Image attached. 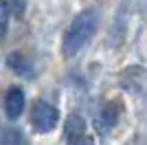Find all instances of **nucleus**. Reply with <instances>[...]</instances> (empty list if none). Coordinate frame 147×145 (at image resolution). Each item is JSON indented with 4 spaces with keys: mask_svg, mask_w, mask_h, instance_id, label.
Returning <instances> with one entry per match:
<instances>
[{
    "mask_svg": "<svg viewBox=\"0 0 147 145\" xmlns=\"http://www.w3.org/2000/svg\"><path fill=\"white\" fill-rule=\"evenodd\" d=\"M64 136H66V141L70 145H77L86 136V121L79 115H70L66 119V125H64Z\"/></svg>",
    "mask_w": 147,
    "mask_h": 145,
    "instance_id": "20e7f679",
    "label": "nucleus"
},
{
    "mask_svg": "<svg viewBox=\"0 0 147 145\" xmlns=\"http://www.w3.org/2000/svg\"><path fill=\"white\" fill-rule=\"evenodd\" d=\"M99 24L97 9H84L73 18V22L68 24L66 33L61 37V53L66 57H75L81 48L90 42V37L94 35Z\"/></svg>",
    "mask_w": 147,
    "mask_h": 145,
    "instance_id": "f257e3e1",
    "label": "nucleus"
},
{
    "mask_svg": "<svg viewBox=\"0 0 147 145\" xmlns=\"http://www.w3.org/2000/svg\"><path fill=\"white\" fill-rule=\"evenodd\" d=\"M7 64H9V68H11L18 77H31V75H33V66H31V62L26 60L22 53H11L7 57Z\"/></svg>",
    "mask_w": 147,
    "mask_h": 145,
    "instance_id": "39448f33",
    "label": "nucleus"
},
{
    "mask_svg": "<svg viewBox=\"0 0 147 145\" xmlns=\"http://www.w3.org/2000/svg\"><path fill=\"white\" fill-rule=\"evenodd\" d=\"M57 121H59V110L49 101H37L33 106V112H31V123L35 127V132L46 134L53 132L57 127Z\"/></svg>",
    "mask_w": 147,
    "mask_h": 145,
    "instance_id": "f03ea898",
    "label": "nucleus"
},
{
    "mask_svg": "<svg viewBox=\"0 0 147 145\" xmlns=\"http://www.w3.org/2000/svg\"><path fill=\"white\" fill-rule=\"evenodd\" d=\"M101 123H103V130H110L117 123V108L114 106H105L103 115H101Z\"/></svg>",
    "mask_w": 147,
    "mask_h": 145,
    "instance_id": "6e6552de",
    "label": "nucleus"
},
{
    "mask_svg": "<svg viewBox=\"0 0 147 145\" xmlns=\"http://www.w3.org/2000/svg\"><path fill=\"white\" fill-rule=\"evenodd\" d=\"M77 145H94V141H92L90 136H84V139H81V141H79Z\"/></svg>",
    "mask_w": 147,
    "mask_h": 145,
    "instance_id": "1a4fd4ad",
    "label": "nucleus"
},
{
    "mask_svg": "<svg viewBox=\"0 0 147 145\" xmlns=\"http://www.w3.org/2000/svg\"><path fill=\"white\" fill-rule=\"evenodd\" d=\"M2 145H29V141L20 130L11 127V130H5V134H2Z\"/></svg>",
    "mask_w": 147,
    "mask_h": 145,
    "instance_id": "423d86ee",
    "label": "nucleus"
},
{
    "mask_svg": "<svg viewBox=\"0 0 147 145\" xmlns=\"http://www.w3.org/2000/svg\"><path fill=\"white\" fill-rule=\"evenodd\" d=\"M22 112H24V90L18 86H11L5 95V115L7 119L16 121Z\"/></svg>",
    "mask_w": 147,
    "mask_h": 145,
    "instance_id": "7ed1b4c3",
    "label": "nucleus"
},
{
    "mask_svg": "<svg viewBox=\"0 0 147 145\" xmlns=\"http://www.w3.org/2000/svg\"><path fill=\"white\" fill-rule=\"evenodd\" d=\"M9 16H11L9 2H7V0H0V42L7 37V29H9Z\"/></svg>",
    "mask_w": 147,
    "mask_h": 145,
    "instance_id": "0eeeda50",
    "label": "nucleus"
}]
</instances>
